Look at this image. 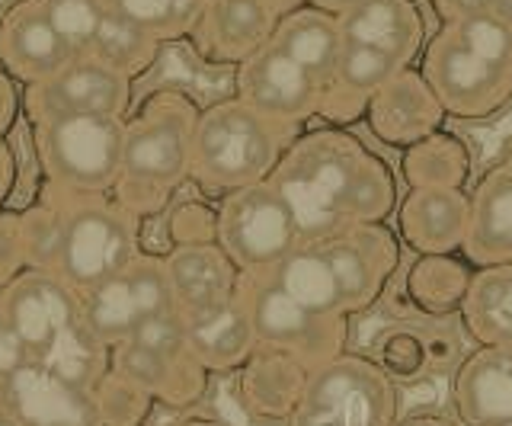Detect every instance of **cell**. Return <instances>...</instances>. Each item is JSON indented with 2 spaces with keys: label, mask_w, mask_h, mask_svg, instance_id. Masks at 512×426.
<instances>
[{
  "label": "cell",
  "mask_w": 512,
  "mask_h": 426,
  "mask_svg": "<svg viewBox=\"0 0 512 426\" xmlns=\"http://www.w3.org/2000/svg\"><path fill=\"white\" fill-rule=\"evenodd\" d=\"M295 215L301 244H327L356 225L397 212V177L384 157L346 129L301 132L269 177Z\"/></svg>",
  "instance_id": "obj_1"
},
{
  "label": "cell",
  "mask_w": 512,
  "mask_h": 426,
  "mask_svg": "<svg viewBox=\"0 0 512 426\" xmlns=\"http://www.w3.org/2000/svg\"><path fill=\"white\" fill-rule=\"evenodd\" d=\"M199 113L186 93L157 90L135 119H125L122 173L112 193L138 218L160 212L189 180Z\"/></svg>",
  "instance_id": "obj_2"
},
{
  "label": "cell",
  "mask_w": 512,
  "mask_h": 426,
  "mask_svg": "<svg viewBox=\"0 0 512 426\" xmlns=\"http://www.w3.org/2000/svg\"><path fill=\"white\" fill-rule=\"evenodd\" d=\"M298 132L263 119L240 97L218 100L199 113L192 135V173L205 193L228 196L276 173Z\"/></svg>",
  "instance_id": "obj_3"
},
{
  "label": "cell",
  "mask_w": 512,
  "mask_h": 426,
  "mask_svg": "<svg viewBox=\"0 0 512 426\" xmlns=\"http://www.w3.org/2000/svg\"><path fill=\"white\" fill-rule=\"evenodd\" d=\"M64 244L58 276L71 289L87 292L122 273L141 254V218L109 193H64Z\"/></svg>",
  "instance_id": "obj_4"
},
{
  "label": "cell",
  "mask_w": 512,
  "mask_h": 426,
  "mask_svg": "<svg viewBox=\"0 0 512 426\" xmlns=\"http://www.w3.org/2000/svg\"><path fill=\"white\" fill-rule=\"evenodd\" d=\"M112 369L170 410H192L205 401L212 382V372L189 350L183 314L176 308L148 318L125 343L112 346Z\"/></svg>",
  "instance_id": "obj_5"
},
{
  "label": "cell",
  "mask_w": 512,
  "mask_h": 426,
  "mask_svg": "<svg viewBox=\"0 0 512 426\" xmlns=\"http://www.w3.org/2000/svg\"><path fill=\"white\" fill-rule=\"evenodd\" d=\"M36 145L45 177L64 193H112L122 173L125 119L45 116L36 119Z\"/></svg>",
  "instance_id": "obj_6"
},
{
  "label": "cell",
  "mask_w": 512,
  "mask_h": 426,
  "mask_svg": "<svg viewBox=\"0 0 512 426\" xmlns=\"http://www.w3.org/2000/svg\"><path fill=\"white\" fill-rule=\"evenodd\" d=\"M397 385L365 353H343L314 369L308 398L288 426H394Z\"/></svg>",
  "instance_id": "obj_7"
},
{
  "label": "cell",
  "mask_w": 512,
  "mask_h": 426,
  "mask_svg": "<svg viewBox=\"0 0 512 426\" xmlns=\"http://www.w3.org/2000/svg\"><path fill=\"white\" fill-rule=\"evenodd\" d=\"M218 244L228 250L240 273L272 270L301 244L295 215L272 180L221 196Z\"/></svg>",
  "instance_id": "obj_8"
},
{
  "label": "cell",
  "mask_w": 512,
  "mask_h": 426,
  "mask_svg": "<svg viewBox=\"0 0 512 426\" xmlns=\"http://www.w3.org/2000/svg\"><path fill=\"white\" fill-rule=\"evenodd\" d=\"M240 298L250 311L253 334L260 343L285 346L311 369L327 366L330 359L346 353L349 318H327L304 308L292 295H285L266 270L240 276Z\"/></svg>",
  "instance_id": "obj_9"
},
{
  "label": "cell",
  "mask_w": 512,
  "mask_h": 426,
  "mask_svg": "<svg viewBox=\"0 0 512 426\" xmlns=\"http://www.w3.org/2000/svg\"><path fill=\"white\" fill-rule=\"evenodd\" d=\"M420 71L439 97L445 116L464 122H487L500 116L512 100V74L468 52L448 26L426 42Z\"/></svg>",
  "instance_id": "obj_10"
},
{
  "label": "cell",
  "mask_w": 512,
  "mask_h": 426,
  "mask_svg": "<svg viewBox=\"0 0 512 426\" xmlns=\"http://www.w3.org/2000/svg\"><path fill=\"white\" fill-rule=\"evenodd\" d=\"M173 308L176 305L164 257L148 254V250H141L122 273L80 292L84 321L109 350L125 343L148 318H157V314Z\"/></svg>",
  "instance_id": "obj_11"
},
{
  "label": "cell",
  "mask_w": 512,
  "mask_h": 426,
  "mask_svg": "<svg viewBox=\"0 0 512 426\" xmlns=\"http://www.w3.org/2000/svg\"><path fill=\"white\" fill-rule=\"evenodd\" d=\"M464 337L468 334L458 318H429L413 311L410 318L391 321L378 330L368 359H375L394 385H423L455 375L461 359L468 356Z\"/></svg>",
  "instance_id": "obj_12"
},
{
  "label": "cell",
  "mask_w": 512,
  "mask_h": 426,
  "mask_svg": "<svg viewBox=\"0 0 512 426\" xmlns=\"http://www.w3.org/2000/svg\"><path fill=\"white\" fill-rule=\"evenodd\" d=\"M0 308L23 340L29 359H42L84 327L80 292L71 289L55 270H23L0 286Z\"/></svg>",
  "instance_id": "obj_13"
},
{
  "label": "cell",
  "mask_w": 512,
  "mask_h": 426,
  "mask_svg": "<svg viewBox=\"0 0 512 426\" xmlns=\"http://www.w3.org/2000/svg\"><path fill=\"white\" fill-rule=\"evenodd\" d=\"M237 97L263 119L298 132L320 116L324 84L269 42L260 55L237 68Z\"/></svg>",
  "instance_id": "obj_14"
},
{
  "label": "cell",
  "mask_w": 512,
  "mask_h": 426,
  "mask_svg": "<svg viewBox=\"0 0 512 426\" xmlns=\"http://www.w3.org/2000/svg\"><path fill=\"white\" fill-rule=\"evenodd\" d=\"M314 369L285 346L256 343L250 359L234 372V398L260 426H288L308 398Z\"/></svg>",
  "instance_id": "obj_15"
},
{
  "label": "cell",
  "mask_w": 512,
  "mask_h": 426,
  "mask_svg": "<svg viewBox=\"0 0 512 426\" xmlns=\"http://www.w3.org/2000/svg\"><path fill=\"white\" fill-rule=\"evenodd\" d=\"M320 247H324L333 273L340 279L349 314H362L375 308L384 289L391 286L404 241L388 222H372L346 228Z\"/></svg>",
  "instance_id": "obj_16"
},
{
  "label": "cell",
  "mask_w": 512,
  "mask_h": 426,
  "mask_svg": "<svg viewBox=\"0 0 512 426\" xmlns=\"http://www.w3.org/2000/svg\"><path fill=\"white\" fill-rule=\"evenodd\" d=\"M128 106H132V77L93 55H77L52 81L32 87L29 93L32 119L68 113L125 119Z\"/></svg>",
  "instance_id": "obj_17"
},
{
  "label": "cell",
  "mask_w": 512,
  "mask_h": 426,
  "mask_svg": "<svg viewBox=\"0 0 512 426\" xmlns=\"http://www.w3.org/2000/svg\"><path fill=\"white\" fill-rule=\"evenodd\" d=\"M288 10L285 0H208L192 39L208 61L240 68L272 42Z\"/></svg>",
  "instance_id": "obj_18"
},
{
  "label": "cell",
  "mask_w": 512,
  "mask_h": 426,
  "mask_svg": "<svg viewBox=\"0 0 512 426\" xmlns=\"http://www.w3.org/2000/svg\"><path fill=\"white\" fill-rule=\"evenodd\" d=\"M0 404L20 426H103L93 391L29 359L0 388Z\"/></svg>",
  "instance_id": "obj_19"
},
{
  "label": "cell",
  "mask_w": 512,
  "mask_h": 426,
  "mask_svg": "<svg viewBox=\"0 0 512 426\" xmlns=\"http://www.w3.org/2000/svg\"><path fill=\"white\" fill-rule=\"evenodd\" d=\"M445 109L420 68H400L365 106V125L388 148H410L439 132Z\"/></svg>",
  "instance_id": "obj_20"
},
{
  "label": "cell",
  "mask_w": 512,
  "mask_h": 426,
  "mask_svg": "<svg viewBox=\"0 0 512 426\" xmlns=\"http://www.w3.org/2000/svg\"><path fill=\"white\" fill-rule=\"evenodd\" d=\"M394 215L400 241L416 257L458 254L468 241L471 196L464 189H407Z\"/></svg>",
  "instance_id": "obj_21"
},
{
  "label": "cell",
  "mask_w": 512,
  "mask_h": 426,
  "mask_svg": "<svg viewBox=\"0 0 512 426\" xmlns=\"http://www.w3.org/2000/svg\"><path fill=\"white\" fill-rule=\"evenodd\" d=\"M77 55L71 45L58 36V29L48 23L36 0H20L13 4L4 20H0V65L13 77H20L29 87L45 81L71 65Z\"/></svg>",
  "instance_id": "obj_22"
},
{
  "label": "cell",
  "mask_w": 512,
  "mask_h": 426,
  "mask_svg": "<svg viewBox=\"0 0 512 426\" xmlns=\"http://www.w3.org/2000/svg\"><path fill=\"white\" fill-rule=\"evenodd\" d=\"M452 407L461 426H512V350L477 346L452 375Z\"/></svg>",
  "instance_id": "obj_23"
},
{
  "label": "cell",
  "mask_w": 512,
  "mask_h": 426,
  "mask_svg": "<svg viewBox=\"0 0 512 426\" xmlns=\"http://www.w3.org/2000/svg\"><path fill=\"white\" fill-rule=\"evenodd\" d=\"M164 266L173 289V305L183 318L237 298L240 276H244L221 244L170 247L164 254Z\"/></svg>",
  "instance_id": "obj_24"
},
{
  "label": "cell",
  "mask_w": 512,
  "mask_h": 426,
  "mask_svg": "<svg viewBox=\"0 0 512 426\" xmlns=\"http://www.w3.org/2000/svg\"><path fill=\"white\" fill-rule=\"evenodd\" d=\"M343 42H359L413 68L426 49V26L416 0H362L340 17Z\"/></svg>",
  "instance_id": "obj_25"
},
{
  "label": "cell",
  "mask_w": 512,
  "mask_h": 426,
  "mask_svg": "<svg viewBox=\"0 0 512 426\" xmlns=\"http://www.w3.org/2000/svg\"><path fill=\"white\" fill-rule=\"evenodd\" d=\"M400 68L404 65H397L391 55H384L378 49H368V45H359V42H343L333 77L324 87V103H320L317 119H327L336 129H343L346 122L365 119L368 100H372Z\"/></svg>",
  "instance_id": "obj_26"
},
{
  "label": "cell",
  "mask_w": 512,
  "mask_h": 426,
  "mask_svg": "<svg viewBox=\"0 0 512 426\" xmlns=\"http://www.w3.org/2000/svg\"><path fill=\"white\" fill-rule=\"evenodd\" d=\"M183 324L189 350L212 375H234L260 343L253 334V321L244 298H240V289L231 302L199 314H186Z\"/></svg>",
  "instance_id": "obj_27"
},
{
  "label": "cell",
  "mask_w": 512,
  "mask_h": 426,
  "mask_svg": "<svg viewBox=\"0 0 512 426\" xmlns=\"http://www.w3.org/2000/svg\"><path fill=\"white\" fill-rule=\"evenodd\" d=\"M471 266L512 263V170L490 167L471 193V225L464 241Z\"/></svg>",
  "instance_id": "obj_28"
},
{
  "label": "cell",
  "mask_w": 512,
  "mask_h": 426,
  "mask_svg": "<svg viewBox=\"0 0 512 426\" xmlns=\"http://www.w3.org/2000/svg\"><path fill=\"white\" fill-rule=\"evenodd\" d=\"M272 45L282 49L292 61H298L304 71L327 87L336 68V58H340L343 49L340 17H333L327 10H317L311 4H301L282 17L276 36H272Z\"/></svg>",
  "instance_id": "obj_29"
},
{
  "label": "cell",
  "mask_w": 512,
  "mask_h": 426,
  "mask_svg": "<svg viewBox=\"0 0 512 426\" xmlns=\"http://www.w3.org/2000/svg\"><path fill=\"white\" fill-rule=\"evenodd\" d=\"M458 321L477 346L512 350V263L474 266Z\"/></svg>",
  "instance_id": "obj_30"
},
{
  "label": "cell",
  "mask_w": 512,
  "mask_h": 426,
  "mask_svg": "<svg viewBox=\"0 0 512 426\" xmlns=\"http://www.w3.org/2000/svg\"><path fill=\"white\" fill-rule=\"evenodd\" d=\"M266 273L285 295H292L304 308L327 314V318H352L340 289V279H336L320 244H298L292 254Z\"/></svg>",
  "instance_id": "obj_31"
},
{
  "label": "cell",
  "mask_w": 512,
  "mask_h": 426,
  "mask_svg": "<svg viewBox=\"0 0 512 426\" xmlns=\"http://www.w3.org/2000/svg\"><path fill=\"white\" fill-rule=\"evenodd\" d=\"M474 279V266L458 254L416 257L407 270L404 292L410 311L429 318H458Z\"/></svg>",
  "instance_id": "obj_32"
},
{
  "label": "cell",
  "mask_w": 512,
  "mask_h": 426,
  "mask_svg": "<svg viewBox=\"0 0 512 426\" xmlns=\"http://www.w3.org/2000/svg\"><path fill=\"white\" fill-rule=\"evenodd\" d=\"M404 180L410 189H464L471 180L474 157L455 132H432L404 151Z\"/></svg>",
  "instance_id": "obj_33"
},
{
  "label": "cell",
  "mask_w": 512,
  "mask_h": 426,
  "mask_svg": "<svg viewBox=\"0 0 512 426\" xmlns=\"http://www.w3.org/2000/svg\"><path fill=\"white\" fill-rule=\"evenodd\" d=\"M160 45L164 42H157L151 33H144L141 26L128 23L125 17L109 10L87 55L106 61L109 68H116L135 81L138 74H144L154 65V58L160 55Z\"/></svg>",
  "instance_id": "obj_34"
},
{
  "label": "cell",
  "mask_w": 512,
  "mask_h": 426,
  "mask_svg": "<svg viewBox=\"0 0 512 426\" xmlns=\"http://www.w3.org/2000/svg\"><path fill=\"white\" fill-rule=\"evenodd\" d=\"M208 0H106L112 13L141 26L157 42L192 36Z\"/></svg>",
  "instance_id": "obj_35"
},
{
  "label": "cell",
  "mask_w": 512,
  "mask_h": 426,
  "mask_svg": "<svg viewBox=\"0 0 512 426\" xmlns=\"http://www.w3.org/2000/svg\"><path fill=\"white\" fill-rule=\"evenodd\" d=\"M455 33V39L487 65L512 74V23L503 20L496 10H480L471 17H461L455 23H445Z\"/></svg>",
  "instance_id": "obj_36"
},
{
  "label": "cell",
  "mask_w": 512,
  "mask_h": 426,
  "mask_svg": "<svg viewBox=\"0 0 512 426\" xmlns=\"http://www.w3.org/2000/svg\"><path fill=\"white\" fill-rule=\"evenodd\" d=\"M90 391H93L103 426H144L151 417V410L157 407L148 391L138 388L135 382H128L116 369H109Z\"/></svg>",
  "instance_id": "obj_37"
},
{
  "label": "cell",
  "mask_w": 512,
  "mask_h": 426,
  "mask_svg": "<svg viewBox=\"0 0 512 426\" xmlns=\"http://www.w3.org/2000/svg\"><path fill=\"white\" fill-rule=\"evenodd\" d=\"M26 270H55L64 244V215L58 205H32L20 215Z\"/></svg>",
  "instance_id": "obj_38"
},
{
  "label": "cell",
  "mask_w": 512,
  "mask_h": 426,
  "mask_svg": "<svg viewBox=\"0 0 512 426\" xmlns=\"http://www.w3.org/2000/svg\"><path fill=\"white\" fill-rule=\"evenodd\" d=\"M39 10L58 29V36L71 45L74 55H87L106 20V0H36Z\"/></svg>",
  "instance_id": "obj_39"
},
{
  "label": "cell",
  "mask_w": 512,
  "mask_h": 426,
  "mask_svg": "<svg viewBox=\"0 0 512 426\" xmlns=\"http://www.w3.org/2000/svg\"><path fill=\"white\" fill-rule=\"evenodd\" d=\"M218 244V209L202 199H186L170 212V247Z\"/></svg>",
  "instance_id": "obj_40"
},
{
  "label": "cell",
  "mask_w": 512,
  "mask_h": 426,
  "mask_svg": "<svg viewBox=\"0 0 512 426\" xmlns=\"http://www.w3.org/2000/svg\"><path fill=\"white\" fill-rule=\"evenodd\" d=\"M26 270L23 238H20V215H0V286H7L13 276Z\"/></svg>",
  "instance_id": "obj_41"
},
{
  "label": "cell",
  "mask_w": 512,
  "mask_h": 426,
  "mask_svg": "<svg viewBox=\"0 0 512 426\" xmlns=\"http://www.w3.org/2000/svg\"><path fill=\"white\" fill-rule=\"evenodd\" d=\"M26 362H29L26 346L20 337H16V330L4 314V308H0V388H4L10 378L26 366Z\"/></svg>",
  "instance_id": "obj_42"
},
{
  "label": "cell",
  "mask_w": 512,
  "mask_h": 426,
  "mask_svg": "<svg viewBox=\"0 0 512 426\" xmlns=\"http://www.w3.org/2000/svg\"><path fill=\"white\" fill-rule=\"evenodd\" d=\"M436 13L442 17V26L445 23H455L461 17H471V13H480V10H490L493 0H429Z\"/></svg>",
  "instance_id": "obj_43"
},
{
  "label": "cell",
  "mask_w": 512,
  "mask_h": 426,
  "mask_svg": "<svg viewBox=\"0 0 512 426\" xmlns=\"http://www.w3.org/2000/svg\"><path fill=\"white\" fill-rule=\"evenodd\" d=\"M13 116H16V90L10 84L7 71L0 68V138H4L7 129L13 125Z\"/></svg>",
  "instance_id": "obj_44"
},
{
  "label": "cell",
  "mask_w": 512,
  "mask_h": 426,
  "mask_svg": "<svg viewBox=\"0 0 512 426\" xmlns=\"http://www.w3.org/2000/svg\"><path fill=\"white\" fill-rule=\"evenodd\" d=\"M13 183H16V157L13 148L7 145V138H0V205L7 202Z\"/></svg>",
  "instance_id": "obj_45"
},
{
  "label": "cell",
  "mask_w": 512,
  "mask_h": 426,
  "mask_svg": "<svg viewBox=\"0 0 512 426\" xmlns=\"http://www.w3.org/2000/svg\"><path fill=\"white\" fill-rule=\"evenodd\" d=\"M394 426H461V423L448 420L442 414H410V417H400Z\"/></svg>",
  "instance_id": "obj_46"
},
{
  "label": "cell",
  "mask_w": 512,
  "mask_h": 426,
  "mask_svg": "<svg viewBox=\"0 0 512 426\" xmlns=\"http://www.w3.org/2000/svg\"><path fill=\"white\" fill-rule=\"evenodd\" d=\"M304 4H311L317 10H327V13H333V17H343L346 10L359 7L362 0H304Z\"/></svg>",
  "instance_id": "obj_47"
},
{
  "label": "cell",
  "mask_w": 512,
  "mask_h": 426,
  "mask_svg": "<svg viewBox=\"0 0 512 426\" xmlns=\"http://www.w3.org/2000/svg\"><path fill=\"white\" fill-rule=\"evenodd\" d=\"M167 426H231V423H224L218 417H180V420H173Z\"/></svg>",
  "instance_id": "obj_48"
},
{
  "label": "cell",
  "mask_w": 512,
  "mask_h": 426,
  "mask_svg": "<svg viewBox=\"0 0 512 426\" xmlns=\"http://www.w3.org/2000/svg\"><path fill=\"white\" fill-rule=\"evenodd\" d=\"M490 10H496L503 20H509V23H512V0H493V7H490Z\"/></svg>",
  "instance_id": "obj_49"
},
{
  "label": "cell",
  "mask_w": 512,
  "mask_h": 426,
  "mask_svg": "<svg viewBox=\"0 0 512 426\" xmlns=\"http://www.w3.org/2000/svg\"><path fill=\"white\" fill-rule=\"evenodd\" d=\"M0 426H20V420H16L4 404H0Z\"/></svg>",
  "instance_id": "obj_50"
},
{
  "label": "cell",
  "mask_w": 512,
  "mask_h": 426,
  "mask_svg": "<svg viewBox=\"0 0 512 426\" xmlns=\"http://www.w3.org/2000/svg\"><path fill=\"white\" fill-rule=\"evenodd\" d=\"M500 164H503L506 170H512V145L506 148V154H503V161H500Z\"/></svg>",
  "instance_id": "obj_51"
},
{
  "label": "cell",
  "mask_w": 512,
  "mask_h": 426,
  "mask_svg": "<svg viewBox=\"0 0 512 426\" xmlns=\"http://www.w3.org/2000/svg\"><path fill=\"white\" fill-rule=\"evenodd\" d=\"M285 4H288V7H301V4H304V0H285Z\"/></svg>",
  "instance_id": "obj_52"
}]
</instances>
